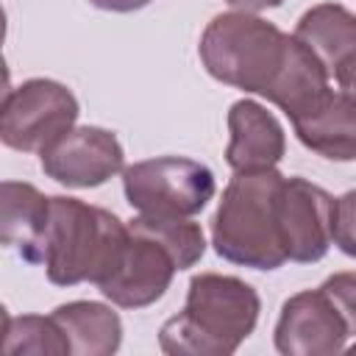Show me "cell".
Listing matches in <instances>:
<instances>
[{
  "mask_svg": "<svg viewBox=\"0 0 356 356\" xmlns=\"http://www.w3.org/2000/svg\"><path fill=\"white\" fill-rule=\"evenodd\" d=\"M197 56L214 81L267 97L289 120L331 89V72L295 33L250 11L234 8L211 17Z\"/></svg>",
  "mask_w": 356,
  "mask_h": 356,
  "instance_id": "6da1fadb",
  "label": "cell"
},
{
  "mask_svg": "<svg viewBox=\"0 0 356 356\" xmlns=\"http://www.w3.org/2000/svg\"><path fill=\"white\" fill-rule=\"evenodd\" d=\"M261 312L259 292L222 273L192 275L184 309L159 331V348L170 356H231L253 334Z\"/></svg>",
  "mask_w": 356,
  "mask_h": 356,
  "instance_id": "7a4b0ae2",
  "label": "cell"
},
{
  "mask_svg": "<svg viewBox=\"0 0 356 356\" xmlns=\"http://www.w3.org/2000/svg\"><path fill=\"white\" fill-rule=\"evenodd\" d=\"M128 248V222L81 197L53 195L44 234V273L56 286L108 281Z\"/></svg>",
  "mask_w": 356,
  "mask_h": 356,
  "instance_id": "3957f363",
  "label": "cell"
},
{
  "mask_svg": "<svg viewBox=\"0 0 356 356\" xmlns=\"http://www.w3.org/2000/svg\"><path fill=\"white\" fill-rule=\"evenodd\" d=\"M284 178L275 167L234 172L211 217V245L220 259L264 273L289 261L278 231V192Z\"/></svg>",
  "mask_w": 356,
  "mask_h": 356,
  "instance_id": "277c9868",
  "label": "cell"
},
{
  "mask_svg": "<svg viewBox=\"0 0 356 356\" xmlns=\"http://www.w3.org/2000/svg\"><path fill=\"white\" fill-rule=\"evenodd\" d=\"M131 209L150 217H195L217 192L214 172L186 156H156L122 170Z\"/></svg>",
  "mask_w": 356,
  "mask_h": 356,
  "instance_id": "5b68a950",
  "label": "cell"
},
{
  "mask_svg": "<svg viewBox=\"0 0 356 356\" xmlns=\"http://www.w3.org/2000/svg\"><path fill=\"white\" fill-rule=\"evenodd\" d=\"M81 108L75 95L53 78H28L8 89L0 108V139L19 153H42L75 128Z\"/></svg>",
  "mask_w": 356,
  "mask_h": 356,
  "instance_id": "8992f818",
  "label": "cell"
},
{
  "mask_svg": "<svg viewBox=\"0 0 356 356\" xmlns=\"http://www.w3.org/2000/svg\"><path fill=\"white\" fill-rule=\"evenodd\" d=\"M47 178L70 189H95L125 170V150L108 128L75 125L39 153Z\"/></svg>",
  "mask_w": 356,
  "mask_h": 356,
  "instance_id": "52a82bcc",
  "label": "cell"
},
{
  "mask_svg": "<svg viewBox=\"0 0 356 356\" xmlns=\"http://www.w3.org/2000/svg\"><path fill=\"white\" fill-rule=\"evenodd\" d=\"M278 231L289 261H320L334 242V197L309 178H284L278 192Z\"/></svg>",
  "mask_w": 356,
  "mask_h": 356,
  "instance_id": "ba28073f",
  "label": "cell"
},
{
  "mask_svg": "<svg viewBox=\"0 0 356 356\" xmlns=\"http://www.w3.org/2000/svg\"><path fill=\"white\" fill-rule=\"evenodd\" d=\"M348 337L339 309L320 286L286 298L273 331L281 356H337L345 353Z\"/></svg>",
  "mask_w": 356,
  "mask_h": 356,
  "instance_id": "9c48e42d",
  "label": "cell"
},
{
  "mask_svg": "<svg viewBox=\"0 0 356 356\" xmlns=\"http://www.w3.org/2000/svg\"><path fill=\"white\" fill-rule=\"evenodd\" d=\"M175 273H181L178 259L156 236L139 231L128 222V248L117 273L97 289L106 300L120 309H145L164 298Z\"/></svg>",
  "mask_w": 356,
  "mask_h": 356,
  "instance_id": "30bf717a",
  "label": "cell"
},
{
  "mask_svg": "<svg viewBox=\"0 0 356 356\" xmlns=\"http://www.w3.org/2000/svg\"><path fill=\"white\" fill-rule=\"evenodd\" d=\"M228 147L225 164L234 172L273 170L286 153V134L273 111L261 103L242 97L228 108Z\"/></svg>",
  "mask_w": 356,
  "mask_h": 356,
  "instance_id": "8fae6325",
  "label": "cell"
},
{
  "mask_svg": "<svg viewBox=\"0 0 356 356\" xmlns=\"http://www.w3.org/2000/svg\"><path fill=\"white\" fill-rule=\"evenodd\" d=\"M289 122L312 153L328 161H356V103L342 92H323Z\"/></svg>",
  "mask_w": 356,
  "mask_h": 356,
  "instance_id": "7c38bea8",
  "label": "cell"
},
{
  "mask_svg": "<svg viewBox=\"0 0 356 356\" xmlns=\"http://www.w3.org/2000/svg\"><path fill=\"white\" fill-rule=\"evenodd\" d=\"M50 222V197L33 184L3 181L0 184V239L17 248L31 264L44 259V234Z\"/></svg>",
  "mask_w": 356,
  "mask_h": 356,
  "instance_id": "4fadbf2b",
  "label": "cell"
},
{
  "mask_svg": "<svg viewBox=\"0 0 356 356\" xmlns=\"http://www.w3.org/2000/svg\"><path fill=\"white\" fill-rule=\"evenodd\" d=\"M72 356H111L122 345L120 314L97 300H70L53 309Z\"/></svg>",
  "mask_w": 356,
  "mask_h": 356,
  "instance_id": "5bb4252c",
  "label": "cell"
},
{
  "mask_svg": "<svg viewBox=\"0 0 356 356\" xmlns=\"http://www.w3.org/2000/svg\"><path fill=\"white\" fill-rule=\"evenodd\" d=\"M295 36L334 75L339 64L356 56V14L339 3H317L300 14Z\"/></svg>",
  "mask_w": 356,
  "mask_h": 356,
  "instance_id": "9a60e30c",
  "label": "cell"
},
{
  "mask_svg": "<svg viewBox=\"0 0 356 356\" xmlns=\"http://www.w3.org/2000/svg\"><path fill=\"white\" fill-rule=\"evenodd\" d=\"M3 350L8 356L17 353H33V356H67L70 342L56 323L53 314H19L11 317L6 314V337H3Z\"/></svg>",
  "mask_w": 356,
  "mask_h": 356,
  "instance_id": "2e32d148",
  "label": "cell"
},
{
  "mask_svg": "<svg viewBox=\"0 0 356 356\" xmlns=\"http://www.w3.org/2000/svg\"><path fill=\"white\" fill-rule=\"evenodd\" d=\"M320 289L334 300V306L339 309L345 325H348V334L356 339V270L353 273H334L328 275Z\"/></svg>",
  "mask_w": 356,
  "mask_h": 356,
  "instance_id": "e0dca14e",
  "label": "cell"
},
{
  "mask_svg": "<svg viewBox=\"0 0 356 356\" xmlns=\"http://www.w3.org/2000/svg\"><path fill=\"white\" fill-rule=\"evenodd\" d=\"M334 245L356 259V189H348L334 200Z\"/></svg>",
  "mask_w": 356,
  "mask_h": 356,
  "instance_id": "ac0fdd59",
  "label": "cell"
},
{
  "mask_svg": "<svg viewBox=\"0 0 356 356\" xmlns=\"http://www.w3.org/2000/svg\"><path fill=\"white\" fill-rule=\"evenodd\" d=\"M334 78L339 83V92L356 103V56H350L345 64H339L337 72H334Z\"/></svg>",
  "mask_w": 356,
  "mask_h": 356,
  "instance_id": "d6986e66",
  "label": "cell"
},
{
  "mask_svg": "<svg viewBox=\"0 0 356 356\" xmlns=\"http://www.w3.org/2000/svg\"><path fill=\"white\" fill-rule=\"evenodd\" d=\"M95 8L100 11H114V14H131V11H139L145 6H150L153 0H89Z\"/></svg>",
  "mask_w": 356,
  "mask_h": 356,
  "instance_id": "ffe728a7",
  "label": "cell"
},
{
  "mask_svg": "<svg viewBox=\"0 0 356 356\" xmlns=\"http://www.w3.org/2000/svg\"><path fill=\"white\" fill-rule=\"evenodd\" d=\"M228 6H234L236 11H250V14H259L264 8H278L284 0H225Z\"/></svg>",
  "mask_w": 356,
  "mask_h": 356,
  "instance_id": "44dd1931",
  "label": "cell"
}]
</instances>
